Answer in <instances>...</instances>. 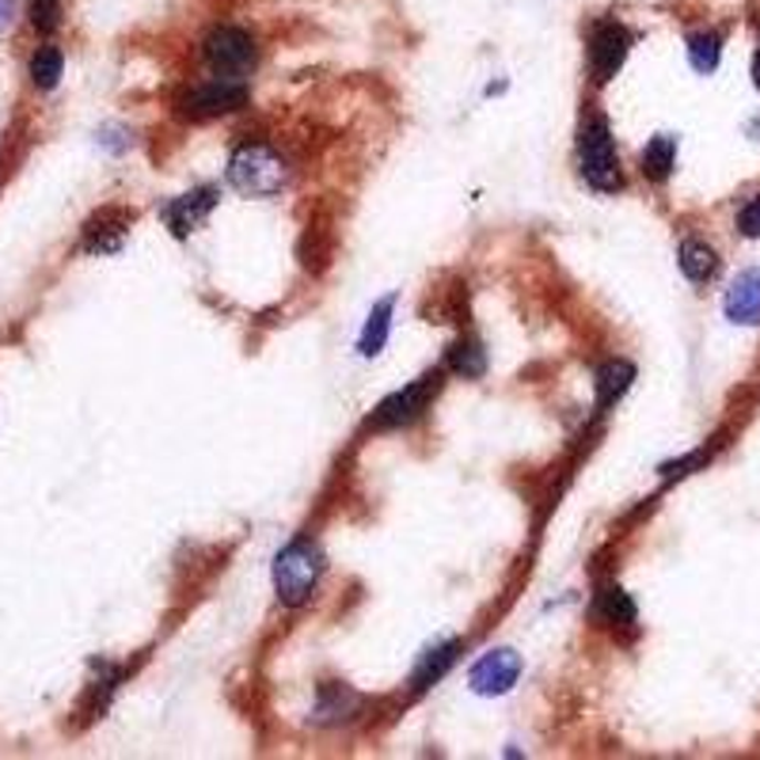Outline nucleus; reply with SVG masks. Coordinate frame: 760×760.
<instances>
[{"mask_svg": "<svg viewBox=\"0 0 760 760\" xmlns=\"http://www.w3.org/2000/svg\"><path fill=\"white\" fill-rule=\"evenodd\" d=\"M753 77H757V88H760V50H757V61H753Z\"/></svg>", "mask_w": 760, "mask_h": 760, "instance_id": "nucleus-23", "label": "nucleus"}, {"mask_svg": "<svg viewBox=\"0 0 760 760\" xmlns=\"http://www.w3.org/2000/svg\"><path fill=\"white\" fill-rule=\"evenodd\" d=\"M688 61H692L696 73H703V77L715 73L719 61H722V39L715 31L692 34V39H688Z\"/></svg>", "mask_w": 760, "mask_h": 760, "instance_id": "nucleus-16", "label": "nucleus"}, {"mask_svg": "<svg viewBox=\"0 0 760 760\" xmlns=\"http://www.w3.org/2000/svg\"><path fill=\"white\" fill-rule=\"evenodd\" d=\"M673 164H677V138L658 133V138L642 149V175L655 179V183H666L669 172H673Z\"/></svg>", "mask_w": 760, "mask_h": 760, "instance_id": "nucleus-14", "label": "nucleus"}, {"mask_svg": "<svg viewBox=\"0 0 760 760\" xmlns=\"http://www.w3.org/2000/svg\"><path fill=\"white\" fill-rule=\"evenodd\" d=\"M229 179L236 191L252 194V199H271V194L282 191L285 183V164L282 156L271 145H240L229 160Z\"/></svg>", "mask_w": 760, "mask_h": 760, "instance_id": "nucleus-3", "label": "nucleus"}, {"mask_svg": "<svg viewBox=\"0 0 760 760\" xmlns=\"http://www.w3.org/2000/svg\"><path fill=\"white\" fill-rule=\"evenodd\" d=\"M12 23V0H0V31Z\"/></svg>", "mask_w": 760, "mask_h": 760, "instance_id": "nucleus-22", "label": "nucleus"}, {"mask_svg": "<svg viewBox=\"0 0 760 760\" xmlns=\"http://www.w3.org/2000/svg\"><path fill=\"white\" fill-rule=\"evenodd\" d=\"M449 369L468 381H476L487 373V351H483L479 343H472V338H460V343L449 351Z\"/></svg>", "mask_w": 760, "mask_h": 760, "instance_id": "nucleus-17", "label": "nucleus"}, {"mask_svg": "<svg viewBox=\"0 0 760 760\" xmlns=\"http://www.w3.org/2000/svg\"><path fill=\"white\" fill-rule=\"evenodd\" d=\"M677 263H681V274L692 285H703L719 274V255H715V247L703 244V240H685L681 252H677Z\"/></svg>", "mask_w": 760, "mask_h": 760, "instance_id": "nucleus-11", "label": "nucleus"}, {"mask_svg": "<svg viewBox=\"0 0 760 760\" xmlns=\"http://www.w3.org/2000/svg\"><path fill=\"white\" fill-rule=\"evenodd\" d=\"M631 50V34L620 23H597L589 34V77L597 84H608L624 69Z\"/></svg>", "mask_w": 760, "mask_h": 760, "instance_id": "nucleus-7", "label": "nucleus"}, {"mask_svg": "<svg viewBox=\"0 0 760 760\" xmlns=\"http://www.w3.org/2000/svg\"><path fill=\"white\" fill-rule=\"evenodd\" d=\"M517 677H521V655L503 647V650L483 655L476 666H472L468 681L479 696H503L517 685Z\"/></svg>", "mask_w": 760, "mask_h": 760, "instance_id": "nucleus-8", "label": "nucleus"}, {"mask_svg": "<svg viewBox=\"0 0 760 760\" xmlns=\"http://www.w3.org/2000/svg\"><path fill=\"white\" fill-rule=\"evenodd\" d=\"M722 308H727L730 324H741V327L760 324V266H753V271H741L738 278L730 282Z\"/></svg>", "mask_w": 760, "mask_h": 760, "instance_id": "nucleus-9", "label": "nucleus"}, {"mask_svg": "<svg viewBox=\"0 0 760 760\" xmlns=\"http://www.w3.org/2000/svg\"><path fill=\"white\" fill-rule=\"evenodd\" d=\"M437 381H442L437 373H426V377H418L415 384H407V388L392 392V396L377 407V415L369 418V426H373V430H396V426H411L426 407H430V399L437 392Z\"/></svg>", "mask_w": 760, "mask_h": 760, "instance_id": "nucleus-5", "label": "nucleus"}, {"mask_svg": "<svg viewBox=\"0 0 760 760\" xmlns=\"http://www.w3.org/2000/svg\"><path fill=\"white\" fill-rule=\"evenodd\" d=\"M738 232H741V236H749V240L760 236V194H753V199L738 210Z\"/></svg>", "mask_w": 760, "mask_h": 760, "instance_id": "nucleus-20", "label": "nucleus"}, {"mask_svg": "<svg viewBox=\"0 0 760 760\" xmlns=\"http://www.w3.org/2000/svg\"><path fill=\"white\" fill-rule=\"evenodd\" d=\"M255 39L240 27H213L205 39V65L213 69V77L244 80L255 69Z\"/></svg>", "mask_w": 760, "mask_h": 760, "instance_id": "nucleus-4", "label": "nucleus"}, {"mask_svg": "<svg viewBox=\"0 0 760 760\" xmlns=\"http://www.w3.org/2000/svg\"><path fill=\"white\" fill-rule=\"evenodd\" d=\"M320 575H324V556L312 540H293L285 544L274 559V589H278V601L297 608L316 594Z\"/></svg>", "mask_w": 760, "mask_h": 760, "instance_id": "nucleus-2", "label": "nucleus"}, {"mask_svg": "<svg viewBox=\"0 0 760 760\" xmlns=\"http://www.w3.org/2000/svg\"><path fill=\"white\" fill-rule=\"evenodd\" d=\"M597 616H601L605 624H620V628H631L635 620H639V608L628 594H624L620 586H605L601 594H597Z\"/></svg>", "mask_w": 760, "mask_h": 760, "instance_id": "nucleus-15", "label": "nucleus"}, {"mask_svg": "<svg viewBox=\"0 0 760 760\" xmlns=\"http://www.w3.org/2000/svg\"><path fill=\"white\" fill-rule=\"evenodd\" d=\"M34 27H42V31L58 27V0H39L34 4Z\"/></svg>", "mask_w": 760, "mask_h": 760, "instance_id": "nucleus-21", "label": "nucleus"}, {"mask_svg": "<svg viewBox=\"0 0 760 760\" xmlns=\"http://www.w3.org/2000/svg\"><path fill=\"white\" fill-rule=\"evenodd\" d=\"M578 164H582V179L594 191H620V156H616V141L608 130L605 114H589L578 130Z\"/></svg>", "mask_w": 760, "mask_h": 760, "instance_id": "nucleus-1", "label": "nucleus"}, {"mask_svg": "<svg viewBox=\"0 0 760 760\" xmlns=\"http://www.w3.org/2000/svg\"><path fill=\"white\" fill-rule=\"evenodd\" d=\"M61 73H65V58H61V50H58V47H42V50L31 58V80L42 88V92L58 88Z\"/></svg>", "mask_w": 760, "mask_h": 760, "instance_id": "nucleus-19", "label": "nucleus"}, {"mask_svg": "<svg viewBox=\"0 0 760 760\" xmlns=\"http://www.w3.org/2000/svg\"><path fill=\"white\" fill-rule=\"evenodd\" d=\"M456 650H460V642H445V647L430 650V655L423 658V666L415 669V688L423 692V688H430L434 681H442L445 669L456 661Z\"/></svg>", "mask_w": 760, "mask_h": 760, "instance_id": "nucleus-18", "label": "nucleus"}, {"mask_svg": "<svg viewBox=\"0 0 760 760\" xmlns=\"http://www.w3.org/2000/svg\"><path fill=\"white\" fill-rule=\"evenodd\" d=\"M635 381V369L628 362H608L601 365V373H597V411L612 407L616 399L624 396V392L631 388Z\"/></svg>", "mask_w": 760, "mask_h": 760, "instance_id": "nucleus-13", "label": "nucleus"}, {"mask_svg": "<svg viewBox=\"0 0 760 760\" xmlns=\"http://www.w3.org/2000/svg\"><path fill=\"white\" fill-rule=\"evenodd\" d=\"M392 308H396V301L384 297L373 304L369 320H365V331H362V343H357V351L365 357H377L384 351V343H388V331H392Z\"/></svg>", "mask_w": 760, "mask_h": 760, "instance_id": "nucleus-12", "label": "nucleus"}, {"mask_svg": "<svg viewBox=\"0 0 760 760\" xmlns=\"http://www.w3.org/2000/svg\"><path fill=\"white\" fill-rule=\"evenodd\" d=\"M213 191H194V194H183V199H175L172 205H164V221L172 225L175 236H186V232H194L205 221V213L213 210Z\"/></svg>", "mask_w": 760, "mask_h": 760, "instance_id": "nucleus-10", "label": "nucleus"}, {"mask_svg": "<svg viewBox=\"0 0 760 760\" xmlns=\"http://www.w3.org/2000/svg\"><path fill=\"white\" fill-rule=\"evenodd\" d=\"M247 100V88L244 80H232V77H213L205 84L191 88V92L179 100V111L186 119H213V114H229L236 107H244Z\"/></svg>", "mask_w": 760, "mask_h": 760, "instance_id": "nucleus-6", "label": "nucleus"}]
</instances>
